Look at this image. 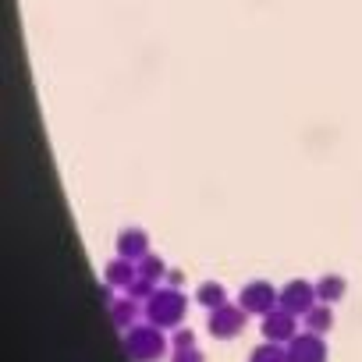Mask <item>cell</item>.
<instances>
[{"label": "cell", "instance_id": "15", "mask_svg": "<svg viewBox=\"0 0 362 362\" xmlns=\"http://www.w3.org/2000/svg\"><path fill=\"white\" fill-rule=\"evenodd\" d=\"M163 270H167V267H163V259H160V256H149V252H146V256L139 259V274H142V277H149V281L163 277Z\"/></svg>", "mask_w": 362, "mask_h": 362}, {"label": "cell", "instance_id": "16", "mask_svg": "<svg viewBox=\"0 0 362 362\" xmlns=\"http://www.w3.org/2000/svg\"><path fill=\"white\" fill-rule=\"evenodd\" d=\"M153 284H156V281H149V277H142V274H139V277H135V284L128 288V295H132V298H153V295H156V291H153Z\"/></svg>", "mask_w": 362, "mask_h": 362}, {"label": "cell", "instance_id": "5", "mask_svg": "<svg viewBox=\"0 0 362 362\" xmlns=\"http://www.w3.org/2000/svg\"><path fill=\"white\" fill-rule=\"evenodd\" d=\"M316 302H320V295H316V284H309V281H288L281 288V309H288L295 316H305Z\"/></svg>", "mask_w": 362, "mask_h": 362}, {"label": "cell", "instance_id": "13", "mask_svg": "<svg viewBox=\"0 0 362 362\" xmlns=\"http://www.w3.org/2000/svg\"><path fill=\"white\" fill-rule=\"evenodd\" d=\"M110 316H114V323H117V327H132V320L139 316L135 298L128 295V298H121V302H110Z\"/></svg>", "mask_w": 362, "mask_h": 362}, {"label": "cell", "instance_id": "18", "mask_svg": "<svg viewBox=\"0 0 362 362\" xmlns=\"http://www.w3.org/2000/svg\"><path fill=\"white\" fill-rule=\"evenodd\" d=\"M174 348H196V334L192 330H177L174 334Z\"/></svg>", "mask_w": 362, "mask_h": 362}, {"label": "cell", "instance_id": "3", "mask_svg": "<svg viewBox=\"0 0 362 362\" xmlns=\"http://www.w3.org/2000/svg\"><path fill=\"white\" fill-rule=\"evenodd\" d=\"M210 334L217 337V341H231V337H238L242 330H245V309L242 305H217V309H210Z\"/></svg>", "mask_w": 362, "mask_h": 362}, {"label": "cell", "instance_id": "6", "mask_svg": "<svg viewBox=\"0 0 362 362\" xmlns=\"http://www.w3.org/2000/svg\"><path fill=\"white\" fill-rule=\"evenodd\" d=\"M288 362H327V348H323V337L320 334H295L291 337V348H288Z\"/></svg>", "mask_w": 362, "mask_h": 362}, {"label": "cell", "instance_id": "8", "mask_svg": "<svg viewBox=\"0 0 362 362\" xmlns=\"http://www.w3.org/2000/svg\"><path fill=\"white\" fill-rule=\"evenodd\" d=\"M146 252H149V235H146L142 228H128V231H121V235H117V256H124V259L139 263Z\"/></svg>", "mask_w": 362, "mask_h": 362}, {"label": "cell", "instance_id": "7", "mask_svg": "<svg viewBox=\"0 0 362 362\" xmlns=\"http://www.w3.org/2000/svg\"><path fill=\"white\" fill-rule=\"evenodd\" d=\"M263 337L267 341H291L295 337V313H288V309H270L267 316H263Z\"/></svg>", "mask_w": 362, "mask_h": 362}, {"label": "cell", "instance_id": "14", "mask_svg": "<svg viewBox=\"0 0 362 362\" xmlns=\"http://www.w3.org/2000/svg\"><path fill=\"white\" fill-rule=\"evenodd\" d=\"M249 362H288V351H281L277 341H274V344L267 341V344H259V348L249 355Z\"/></svg>", "mask_w": 362, "mask_h": 362}, {"label": "cell", "instance_id": "12", "mask_svg": "<svg viewBox=\"0 0 362 362\" xmlns=\"http://www.w3.org/2000/svg\"><path fill=\"white\" fill-rule=\"evenodd\" d=\"M302 320H305V327H309L313 334H327V330L334 327V313H330V305H327V302L313 305V309H309Z\"/></svg>", "mask_w": 362, "mask_h": 362}, {"label": "cell", "instance_id": "10", "mask_svg": "<svg viewBox=\"0 0 362 362\" xmlns=\"http://www.w3.org/2000/svg\"><path fill=\"white\" fill-rule=\"evenodd\" d=\"M344 291H348V281L337 277V274H327V277L316 281V295H320V302H327V305H330V302H341Z\"/></svg>", "mask_w": 362, "mask_h": 362}, {"label": "cell", "instance_id": "1", "mask_svg": "<svg viewBox=\"0 0 362 362\" xmlns=\"http://www.w3.org/2000/svg\"><path fill=\"white\" fill-rule=\"evenodd\" d=\"M185 295L181 291H174V288H160L153 298H146V316H149V323L153 327H160V330H174V327H181V320H185Z\"/></svg>", "mask_w": 362, "mask_h": 362}, {"label": "cell", "instance_id": "2", "mask_svg": "<svg viewBox=\"0 0 362 362\" xmlns=\"http://www.w3.org/2000/svg\"><path fill=\"white\" fill-rule=\"evenodd\" d=\"M124 351H128V358H135V362H160L163 355H167V337H163V330L160 327H132L128 334H124Z\"/></svg>", "mask_w": 362, "mask_h": 362}, {"label": "cell", "instance_id": "9", "mask_svg": "<svg viewBox=\"0 0 362 362\" xmlns=\"http://www.w3.org/2000/svg\"><path fill=\"white\" fill-rule=\"evenodd\" d=\"M135 277H139V267L132 263V259H124V256H117L110 267H107V284L110 288H132L135 284Z\"/></svg>", "mask_w": 362, "mask_h": 362}, {"label": "cell", "instance_id": "17", "mask_svg": "<svg viewBox=\"0 0 362 362\" xmlns=\"http://www.w3.org/2000/svg\"><path fill=\"white\" fill-rule=\"evenodd\" d=\"M170 362H206L199 348H174V358Z\"/></svg>", "mask_w": 362, "mask_h": 362}, {"label": "cell", "instance_id": "11", "mask_svg": "<svg viewBox=\"0 0 362 362\" xmlns=\"http://www.w3.org/2000/svg\"><path fill=\"white\" fill-rule=\"evenodd\" d=\"M196 302H199V305H206V309H217V305H224V302H228V291H224V284H221V281H203V284H199V291H196Z\"/></svg>", "mask_w": 362, "mask_h": 362}, {"label": "cell", "instance_id": "4", "mask_svg": "<svg viewBox=\"0 0 362 362\" xmlns=\"http://www.w3.org/2000/svg\"><path fill=\"white\" fill-rule=\"evenodd\" d=\"M277 302H281V291H274V284H267V281H249L238 295V305L256 316H267Z\"/></svg>", "mask_w": 362, "mask_h": 362}]
</instances>
